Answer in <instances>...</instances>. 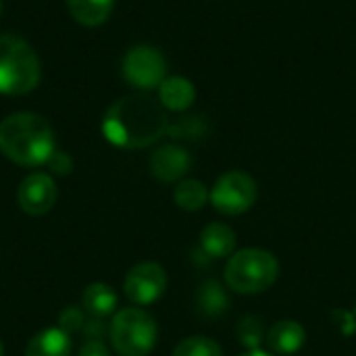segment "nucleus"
Instances as JSON below:
<instances>
[{"label":"nucleus","mask_w":356,"mask_h":356,"mask_svg":"<svg viewBox=\"0 0 356 356\" xmlns=\"http://www.w3.org/2000/svg\"><path fill=\"white\" fill-rule=\"evenodd\" d=\"M169 129L165 106L148 94L123 96L108 106L102 119L104 138L125 150L152 146Z\"/></svg>","instance_id":"nucleus-1"},{"label":"nucleus","mask_w":356,"mask_h":356,"mask_svg":"<svg viewBox=\"0 0 356 356\" xmlns=\"http://www.w3.org/2000/svg\"><path fill=\"white\" fill-rule=\"evenodd\" d=\"M54 131L50 123L35 113H15L0 123V152L21 165L40 167L54 154Z\"/></svg>","instance_id":"nucleus-2"},{"label":"nucleus","mask_w":356,"mask_h":356,"mask_svg":"<svg viewBox=\"0 0 356 356\" xmlns=\"http://www.w3.org/2000/svg\"><path fill=\"white\" fill-rule=\"evenodd\" d=\"M42 67L35 50L23 38L0 35V94L23 96L38 88Z\"/></svg>","instance_id":"nucleus-3"},{"label":"nucleus","mask_w":356,"mask_h":356,"mask_svg":"<svg viewBox=\"0 0 356 356\" xmlns=\"http://www.w3.org/2000/svg\"><path fill=\"white\" fill-rule=\"evenodd\" d=\"M280 277L277 259L261 248H244L229 257L225 265V284L238 294H261Z\"/></svg>","instance_id":"nucleus-4"},{"label":"nucleus","mask_w":356,"mask_h":356,"mask_svg":"<svg viewBox=\"0 0 356 356\" xmlns=\"http://www.w3.org/2000/svg\"><path fill=\"white\" fill-rule=\"evenodd\" d=\"M156 336L154 319L138 307L117 311L108 325V338L119 356H148L156 344Z\"/></svg>","instance_id":"nucleus-5"},{"label":"nucleus","mask_w":356,"mask_h":356,"mask_svg":"<svg viewBox=\"0 0 356 356\" xmlns=\"http://www.w3.org/2000/svg\"><path fill=\"white\" fill-rule=\"evenodd\" d=\"M257 196H259L257 181L248 173L227 171L215 181L209 194V200L219 213L227 217H238L252 209V204L257 202Z\"/></svg>","instance_id":"nucleus-6"},{"label":"nucleus","mask_w":356,"mask_h":356,"mask_svg":"<svg viewBox=\"0 0 356 356\" xmlns=\"http://www.w3.org/2000/svg\"><path fill=\"white\" fill-rule=\"evenodd\" d=\"M121 73L123 79L138 90H159L167 77V60L159 48L140 44L125 52Z\"/></svg>","instance_id":"nucleus-7"},{"label":"nucleus","mask_w":356,"mask_h":356,"mask_svg":"<svg viewBox=\"0 0 356 356\" xmlns=\"http://www.w3.org/2000/svg\"><path fill=\"white\" fill-rule=\"evenodd\" d=\"M167 290V273L159 263H138L129 269L123 282V292L129 302L146 307L156 302Z\"/></svg>","instance_id":"nucleus-8"},{"label":"nucleus","mask_w":356,"mask_h":356,"mask_svg":"<svg viewBox=\"0 0 356 356\" xmlns=\"http://www.w3.org/2000/svg\"><path fill=\"white\" fill-rule=\"evenodd\" d=\"M56 184L48 173H31L27 175L17 190V202L23 213L31 217L46 215L56 202Z\"/></svg>","instance_id":"nucleus-9"},{"label":"nucleus","mask_w":356,"mask_h":356,"mask_svg":"<svg viewBox=\"0 0 356 356\" xmlns=\"http://www.w3.org/2000/svg\"><path fill=\"white\" fill-rule=\"evenodd\" d=\"M190 167H192V154L177 144H165L156 148L150 156V171L163 184L181 181V177L190 171Z\"/></svg>","instance_id":"nucleus-10"},{"label":"nucleus","mask_w":356,"mask_h":356,"mask_svg":"<svg viewBox=\"0 0 356 356\" xmlns=\"http://www.w3.org/2000/svg\"><path fill=\"white\" fill-rule=\"evenodd\" d=\"M265 342H267L269 350H273L275 355H294L305 346L307 332L298 321L284 319V321H277L267 332Z\"/></svg>","instance_id":"nucleus-11"},{"label":"nucleus","mask_w":356,"mask_h":356,"mask_svg":"<svg viewBox=\"0 0 356 356\" xmlns=\"http://www.w3.org/2000/svg\"><path fill=\"white\" fill-rule=\"evenodd\" d=\"M194 100H196V88L190 79L181 75L165 77V81L159 86V102L167 111L184 113L194 104Z\"/></svg>","instance_id":"nucleus-12"},{"label":"nucleus","mask_w":356,"mask_h":356,"mask_svg":"<svg viewBox=\"0 0 356 356\" xmlns=\"http://www.w3.org/2000/svg\"><path fill=\"white\" fill-rule=\"evenodd\" d=\"M236 248V234L229 225L225 223H209L200 232V252L211 259H225L232 257Z\"/></svg>","instance_id":"nucleus-13"},{"label":"nucleus","mask_w":356,"mask_h":356,"mask_svg":"<svg viewBox=\"0 0 356 356\" xmlns=\"http://www.w3.org/2000/svg\"><path fill=\"white\" fill-rule=\"evenodd\" d=\"M25 356H71V336L60 327L44 330L29 340Z\"/></svg>","instance_id":"nucleus-14"},{"label":"nucleus","mask_w":356,"mask_h":356,"mask_svg":"<svg viewBox=\"0 0 356 356\" xmlns=\"http://www.w3.org/2000/svg\"><path fill=\"white\" fill-rule=\"evenodd\" d=\"M67 8L77 23L86 27H96L111 17L115 0H67Z\"/></svg>","instance_id":"nucleus-15"},{"label":"nucleus","mask_w":356,"mask_h":356,"mask_svg":"<svg viewBox=\"0 0 356 356\" xmlns=\"http://www.w3.org/2000/svg\"><path fill=\"white\" fill-rule=\"evenodd\" d=\"M81 305H83V311L90 317L102 319V317L115 313V309H117V294L106 284H100V282L98 284H90L83 290Z\"/></svg>","instance_id":"nucleus-16"},{"label":"nucleus","mask_w":356,"mask_h":356,"mask_svg":"<svg viewBox=\"0 0 356 356\" xmlns=\"http://www.w3.org/2000/svg\"><path fill=\"white\" fill-rule=\"evenodd\" d=\"M196 305H198V311L204 317H221L223 313H227L232 300H229L227 290L217 280H207L198 288Z\"/></svg>","instance_id":"nucleus-17"},{"label":"nucleus","mask_w":356,"mask_h":356,"mask_svg":"<svg viewBox=\"0 0 356 356\" xmlns=\"http://www.w3.org/2000/svg\"><path fill=\"white\" fill-rule=\"evenodd\" d=\"M209 194L211 192L207 190V186L202 181H198V179H181L173 190V200L181 211L196 213L207 204Z\"/></svg>","instance_id":"nucleus-18"},{"label":"nucleus","mask_w":356,"mask_h":356,"mask_svg":"<svg viewBox=\"0 0 356 356\" xmlns=\"http://www.w3.org/2000/svg\"><path fill=\"white\" fill-rule=\"evenodd\" d=\"M236 336H238V342L242 346H246L248 350H259V346L263 344V340L267 338L265 336V325H263V319L257 317V315H246L238 321L236 325Z\"/></svg>","instance_id":"nucleus-19"},{"label":"nucleus","mask_w":356,"mask_h":356,"mask_svg":"<svg viewBox=\"0 0 356 356\" xmlns=\"http://www.w3.org/2000/svg\"><path fill=\"white\" fill-rule=\"evenodd\" d=\"M171 356H223L221 346L211 340V338H204V336H192V338H186L181 340L175 348H173V355Z\"/></svg>","instance_id":"nucleus-20"},{"label":"nucleus","mask_w":356,"mask_h":356,"mask_svg":"<svg viewBox=\"0 0 356 356\" xmlns=\"http://www.w3.org/2000/svg\"><path fill=\"white\" fill-rule=\"evenodd\" d=\"M204 131H207L204 123H202L200 119H196V117H192V119H181V121L169 125V129H167V134L173 136V138H198V136H202Z\"/></svg>","instance_id":"nucleus-21"},{"label":"nucleus","mask_w":356,"mask_h":356,"mask_svg":"<svg viewBox=\"0 0 356 356\" xmlns=\"http://www.w3.org/2000/svg\"><path fill=\"white\" fill-rule=\"evenodd\" d=\"M88 317L83 315V311L79 307H67L65 311H60L58 315V323H60V330H65L69 336L73 332H83V325H86Z\"/></svg>","instance_id":"nucleus-22"},{"label":"nucleus","mask_w":356,"mask_h":356,"mask_svg":"<svg viewBox=\"0 0 356 356\" xmlns=\"http://www.w3.org/2000/svg\"><path fill=\"white\" fill-rule=\"evenodd\" d=\"M48 167L52 169V173H58V175H69L71 169H73V161L69 154L60 152V150H54V154L50 156L48 161Z\"/></svg>","instance_id":"nucleus-23"},{"label":"nucleus","mask_w":356,"mask_h":356,"mask_svg":"<svg viewBox=\"0 0 356 356\" xmlns=\"http://www.w3.org/2000/svg\"><path fill=\"white\" fill-rule=\"evenodd\" d=\"M77 356H111V353L102 340H86Z\"/></svg>","instance_id":"nucleus-24"},{"label":"nucleus","mask_w":356,"mask_h":356,"mask_svg":"<svg viewBox=\"0 0 356 356\" xmlns=\"http://www.w3.org/2000/svg\"><path fill=\"white\" fill-rule=\"evenodd\" d=\"M240 356H271L267 355V353H263V350H248V353H244V355Z\"/></svg>","instance_id":"nucleus-25"},{"label":"nucleus","mask_w":356,"mask_h":356,"mask_svg":"<svg viewBox=\"0 0 356 356\" xmlns=\"http://www.w3.org/2000/svg\"><path fill=\"white\" fill-rule=\"evenodd\" d=\"M4 355V346H2V342H0V356Z\"/></svg>","instance_id":"nucleus-26"},{"label":"nucleus","mask_w":356,"mask_h":356,"mask_svg":"<svg viewBox=\"0 0 356 356\" xmlns=\"http://www.w3.org/2000/svg\"><path fill=\"white\" fill-rule=\"evenodd\" d=\"M0 13H2V0H0Z\"/></svg>","instance_id":"nucleus-27"}]
</instances>
